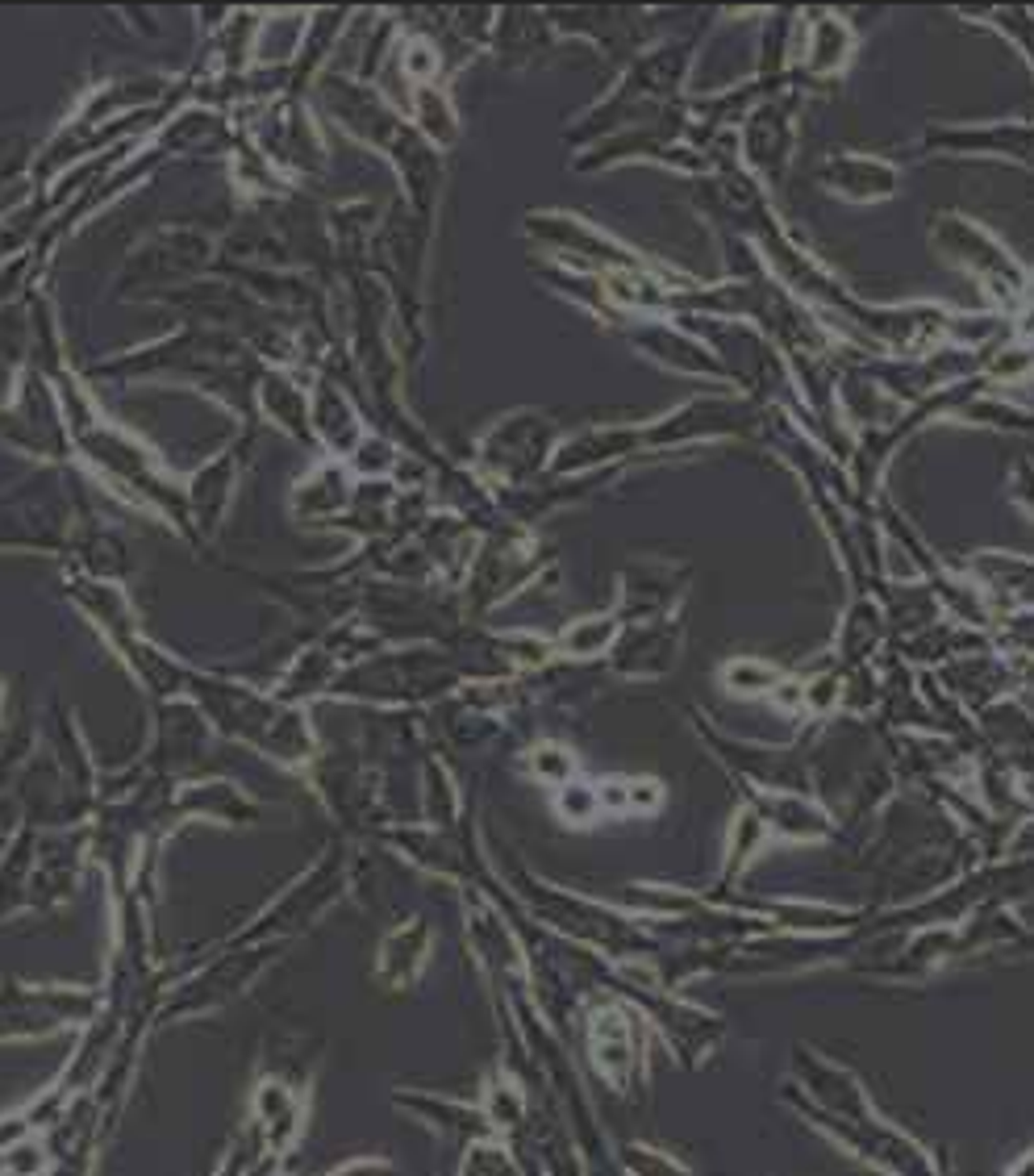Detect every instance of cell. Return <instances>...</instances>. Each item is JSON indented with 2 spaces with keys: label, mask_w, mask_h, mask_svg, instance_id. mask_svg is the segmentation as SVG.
Returning a JSON list of instances; mask_svg holds the SVG:
<instances>
[{
  "label": "cell",
  "mask_w": 1034,
  "mask_h": 1176,
  "mask_svg": "<svg viewBox=\"0 0 1034 1176\" xmlns=\"http://www.w3.org/2000/svg\"><path fill=\"white\" fill-rule=\"evenodd\" d=\"M1018 1176H1034V1156H1030L1026 1164H1022V1168H1018Z\"/></svg>",
  "instance_id": "cell-1"
}]
</instances>
